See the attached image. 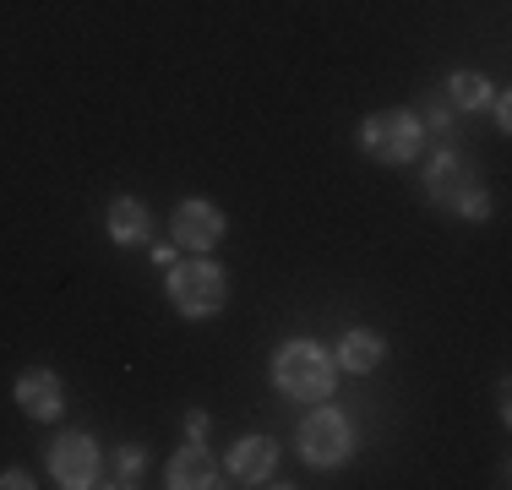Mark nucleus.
<instances>
[{"instance_id": "f257e3e1", "label": "nucleus", "mask_w": 512, "mask_h": 490, "mask_svg": "<svg viewBox=\"0 0 512 490\" xmlns=\"http://www.w3.org/2000/svg\"><path fill=\"white\" fill-rule=\"evenodd\" d=\"M425 196H431L442 213L463 218V224H485L491 218V191L480 186V175H474L469 153H463L458 142H436V153L425 158Z\"/></svg>"}, {"instance_id": "f03ea898", "label": "nucleus", "mask_w": 512, "mask_h": 490, "mask_svg": "<svg viewBox=\"0 0 512 490\" xmlns=\"http://www.w3.org/2000/svg\"><path fill=\"white\" fill-rule=\"evenodd\" d=\"M273 387L284 392V398L322 403L327 392L338 387V360L327 354V343H316V338H289L284 349L273 354Z\"/></svg>"}, {"instance_id": "7ed1b4c3", "label": "nucleus", "mask_w": 512, "mask_h": 490, "mask_svg": "<svg viewBox=\"0 0 512 490\" xmlns=\"http://www.w3.org/2000/svg\"><path fill=\"white\" fill-rule=\"evenodd\" d=\"M355 142H360V153L371 158V164H382V169H404L420 158V147H425V126H420V115L404 104H393V109H371V115L360 120V131H355Z\"/></svg>"}, {"instance_id": "20e7f679", "label": "nucleus", "mask_w": 512, "mask_h": 490, "mask_svg": "<svg viewBox=\"0 0 512 490\" xmlns=\"http://www.w3.org/2000/svg\"><path fill=\"white\" fill-rule=\"evenodd\" d=\"M164 294H169V305H175V316H186V322H213L229 305V278L218 262H175L164 273Z\"/></svg>"}, {"instance_id": "39448f33", "label": "nucleus", "mask_w": 512, "mask_h": 490, "mask_svg": "<svg viewBox=\"0 0 512 490\" xmlns=\"http://www.w3.org/2000/svg\"><path fill=\"white\" fill-rule=\"evenodd\" d=\"M295 447H300V458L311 463V469H338V463H349L355 458V425H349V414H338V409H311L306 420H300V431H295Z\"/></svg>"}, {"instance_id": "423d86ee", "label": "nucleus", "mask_w": 512, "mask_h": 490, "mask_svg": "<svg viewBox=\"0 0 512 490\" xmlns=\"http://www.w3.org/2000/svg\"><path fill=\"white\" fill-rule=\"evenodd\" d=\"M44 463H50V480L60 490L104 485V452H99V441H93L88 431H60L50 441V452H44Z\"/></svg>"}, {"instance_id": "0eeeda50", "label": "nucleus", "mask_w": 512, "mask_h": 490, "mask_svg": "<svg viewBox=\"0 0 512 490\" xmlns=\"http://www.w3.org/2000/svg\"><path fill=\"white\" fill-rule=\"evenodd\" d=\"M229 218L218 213V202H207V196H186V202H175V218H169V235H175L180 251L191 256H207L218 240H224Z\"/></svg>"}, {"instance_id": "6e6552de", "label": "nucleus", "mask_w": 512, "mask_h": 490, "mask_svg": "<svg viewBox=\"0 0 512 490\" xmlns=\"http://www.w3.org/2000/svg\"><path fill=\"white\" fill-rule=\"evenodd\" d=\"M11 398H17V409L39 425H55L60 414H66V382H60V371H50V365H28V371L17 376V387H11Z\"/></svg>"}, {"instance_id": "1a4fd4ad", "label": "nucleus", "mask_w": 512, "mask_h": 490, "mask_svg": "<svg viewBox=\"0 0 512 490\" xmlns=\"http://www.w3.org/2000/svg\"><path fill=\"white\" fill-rule=\"evenodd\" d=\"M224 469L235 474L240 485H273V469H278V441L273 436H240L229 447Z\"/></svg>"}, {"instance_id": "9d476101", "label": "nucleus", "mask_w": 512, "mask_h": 490, "mask_svg": "<svg viewBox=\"0 0 512 490\" xmlns=\"http://www.w3.org/2000/svg\"><path fill=\"white\" fill-rule=\"evenodd\" d=\"M164 485L169 490H213L218 485V458L202 441H186V447L164 463Z\"/></svg>"}, {"instance_id": "9b49d317", "label": "nucleus", "mask_w": 512, "mask_h": 490, "mask_svg": "<svg viewBox=\"0 0 512 490\" xmlns=\"http://www.w3.org/2000/svg\"><path fill=\"white\" fill-rule=\"evenodd\" d=\"M104 235L115 245H148L153 240V213L142 196H115L104 207Z\"/></svg>"}, {"instance_id": "f8f14e48", "label": "nucleus", "mask_w": 512, "mask_h": 490, "mask_svg": "<svg viewBox=\"0 0 512 490\" xmlns=\"http://www.w3.org/2000/svg\"><path fill=\"white\" fill-rule=\"evenodd\" d=\"M333 360H338V371H349V376H371L376 365L387 360V338L376 333V327H344V338L333 343Z\"/></svg>"}, {"instance_id": "ddd939ff", "label": "nucleus", "mask_w": 512, "mask_h": 490, "mask_svg": "<svg viewBox=\"0 0 512 490\" xmlns=\"http://www.w3.org/2000/svg\"><path fill=\"white\" fill-rule=\"evenodd\" d=\"M491 77H480V71H453V77L442 82V98L458 109V115H480L485 104H491Z\"/></svg>"}, {"instance_id": "4468645a", "label": "nucleus", "mask_w": 512, "mask_h": 490, "mask_svg": "<svg viewBox=\"0 0 512 490\" xmlns=\"http://www.w3.org/2000/svg\"><path fill=\"white\" fill-rule=\"evenodd\" d=\"M142 474H148V452L131 447V441H120V447L104 458V485L131 490V485H142Z\"/></svg>"}, {"instance_id": "2eb2a0df", "label": "nucleus", "mask_w": 512, "mask_h": 490, "mask_svg": "<svg viewBox=\"0 0 512 490\" xmlns=\"http://www.w3.org/2000/svg\"><path fill=\"white\" fill-rule=\"evenodd\" d=\"M414 115H420L425 137H453V120H458V109L447 104L442 93H431V98H425V109H414Z\"/></svg>"}, {"instance_id": "dca6fc26", "label": "nucleus", "mask_w": 512, "mask_h": 490, "mask_svg": "<svg viewBox=\"0 0 512 490\" xmlns=\"http://www.w3.org/2000/svg\"><path fill=\"white\" fill-rule=\"evenodd\" d=\"M485 109H491L496 131H512V98L507 93H491V104H485Z\"/></svg>"}, {"instance_id": "f3484780", "label": "nucleus", "mask_w": 512, "mask_h": 490, "mask_svg": "<svg viewBox=\"0 0 512 490\" xmlns=\"http://www.w3.org/2000/svg\"><path fill=\"white\" fill-rule=\"evenodd\" d=\"M207 425H213V420H207V409H186V436H191V441H202Z\"/></svg>"}, {"instance_id": "a211bd4d", "label": "nucleus", "mask_w": 512, "mask_h": 490, "mask_svg": "<svg viewBox=\"0 0 512 490\" xmlns=\"http://www.w3.org/2000/svg\"><path fill=\"white\" fill-rule=\"evenodd\" d=\"M0 490H33V474L28 469H6L0 474Z\"/></svg>"}, {"instance_id": "6ab92c4d", "label": "nucleus", "mask_w": 512, "mask_h": 490, "mask_svg": "<svg viewBox=\"0 0 512 490\" xmlns=\"http://www.w3.org/2000/svg\"><path fill=\"white\" fill-rule=\"evenodd\" d=\"M153 262L169 273V267H175V245H153Z\"/></svg>"}]
</instances>
